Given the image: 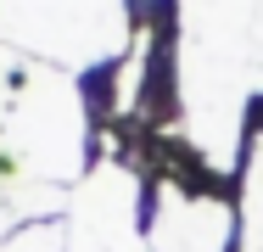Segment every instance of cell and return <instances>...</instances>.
Listing matches in <instances>:
<instances>
[{
  "mask_svg": "<svg viewBox=\"0 0 263 252\" xmlns=\"http://www.w3.org/2000/svg\"><path fill=\"white\" fill-rule=\"evenodd\" d=\"M241 252H263V146L247 168V196H241Z\"/></svg>",
  "mask_w": 263,
  "mask_h": 252,
  "instance_id": "cell-2",
  "label": "cell"
},
{
  "mask_svg": "<svg viewBox=\"0 0 263 252\" xmlns=\"http://www.w3.org/2000/svg\"><path fill=\"white\" fill-rule=\"evenodd\" d=\"M157 252H230L235 247V207L224 191H174L162 185L152 219Z\"/></svg>",
  "mask_w": 263,
  "mask_h": 252,
  "instance_id": "cell-1",
  "label": "cell"
},
{
  "mask_svg": "<svg viewBox=\"0 0 263 252\" xmlns=\"http://www.w3.org/2000/svg\"><path fill=\"white\" fill-rule=\"evenodd\" d=\"M6 252H62V236H56L51 224H40V230H28V236H17Z\"/></svg>",
  "mask_w": 263,
  "mask_h": 252,
  "instance_id": "cell-3",
  "label": "cell"
}]
</instances>
